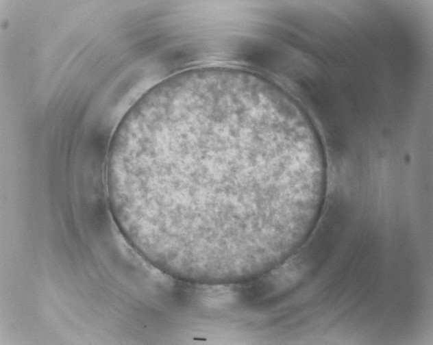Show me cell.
Listing matches in <instances>:
<instances>
[{
	"label": "cell",
	"instance_id": "cell-1",
	"mask_svg": "<svg viewBox=\"0 0 433 345\" xmlns=\"http://www.w3.org/2000/svg\"><path fill=\"white\" fill-rule=\"evenodd\" d=\"M319 170L279 118L226 99L195 102L134 143L132 178L160 242L230 260L273 246L300 224Z\"/></svg>",
	"mask_w": 433,
	"mask_h": 345
}]
</instances>
